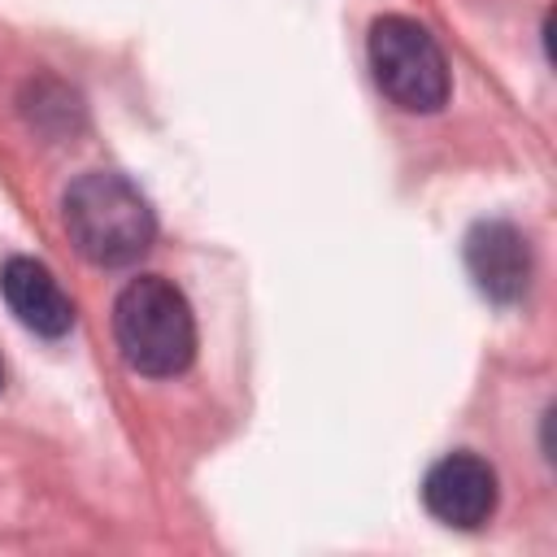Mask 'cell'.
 Instances as JSON below:
<instances>
[{"instance_id": "277c9868", "label": "cell", "mask_w": 557, "mask_h": 557, "mask_svg": "<svg viewBox=\"0 0 557 557\" xmlns=\"http://www.w3.org/2000/svg\"><path fill=\"white\" fill-rule=\"evenodd\" d=\"M422 505L431 518L457 531H474L496 509V470L474 453H448L440 457L422 479Z\"/></svg>"}, {"instance_id": "5b68a950", "label": "cell", "mask_w": 557, "mask_h": 557, "mask_svg": "<svg viewBox=\"0 0 557 557\" xmlns=\"http://www.w3.org/2000/svg\"><path fill=\"white\" fill-rule=\"evenodd\" d=\"M466 270L492 305H518L531 287V248L513 222L487 218L466 235Z\"/></svg>"}, {"instance_id": "6da1fadb", "label": "cell", "mask_w": 557, "mask_h": 557, "mask_svg": "<svg viewBox=\"0 0 557 557\" xmlns=\"http://www.w3.org/2000/svg\"><path fill=\"white\" fill-rule=\"evenodd\" d=\"M65 235L91 265H131L152 248L157 222L144 191L113 170H91L61 200Z\"/></svg>"}, {"instance_id": "8992f818", "label": "cell", "mask_w": 557, "mask_h": 557, "mask_svg": "<svg viewBox=\"0 0 557 557\" xmlns=\"http://www.w3.org/2000/svg\"><path fill=\"white\" fill-rule=\"evenodd\" d=\"M0 292L13 318L44 339H61L74 326V300L61 292L52 270L39 265L35 257H9L0 270Z\"/></svg>"}, {"instance_id": "7a4b0ae2", "label": "cell", "mask_w": 557, "mask_h": 557, "mask_svg": "<svg viewBox=\"0 0 557 557\" xmlns=\"http://www.w3.org/2000/svg\"><path fill=\"white\" fill-rule=\"evenodd\" d=\"M113 335H117L126 366L148 379H170L187 370L196 352L191 305L161 274H139L122 287L113 305Z\"/></svg>"}, {"instance_id": "52a82bcc", "label": "cell", "mask_w": 557, "mask_h": 557, "mask_svg": "<svg viewBox=\"0 0 557 557\" xmlns=\"http://www.w3.org/2000/svg\"><path fill=\"white\" fill-rule=\"evenodd\" d=\"M0 387H4V370H0Z\"/></svg>"}, {"instance_id": "3957f363", "label": "cell", "mask_w": 557, "mask_h": 557, "mask_svg": "<svg viewBox=\"0 0 557 557\" xmlns=\"http://www.w3.org/2000/svg\"><path fill=\"white\" fill-rule=\"evenodd\" d=\"M370 70L379 91L405 113H435L448 100V61L426 26L387 13L370 26Z\"/></svg>"}]
</instances>
